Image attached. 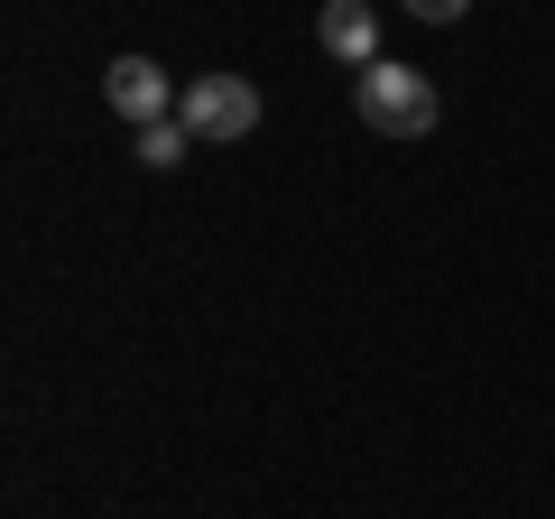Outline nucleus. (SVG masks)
I'll return each instance as SVG.
<instances>
[{
	"label": "nucleus",
	"instance_id": "nucleus-5",
	"mask_svg": "<svg viewBox=\"0 0 555 519\" xmlns=\"http://www.w3.org/2000/svg\"><path fill=\"white\" fill-rule=\"evenodd\" d=\"M185 149H195L185 121H149V130H139V167H185Z\"/></svg>",
	"mask_w": 555,
	"mask_h": 519
},
{
	"label": "nucleus",
	"instance_id": "nucleus-4",
	"mask_svg": "<svg viewBox=\"0 0 555 519\" xmlns=\"http://www.w3.org/2000/svg\"><path fill=\"white\" fill-rule=\"evenodd\" d=\"M315 47L334 65H352V75H361V65H379V10H371V0H324Z\"/></svg>",
	"mask_w": 555,
	"mask_h": 519
},
{
	"label": "nucleus",
	"instance_id": "nucleus-6",
	"mask_svg": "<svg viewBox=\"0 0 555 519\" xmlns=\"http://www.w3.org/2000/svg\"><path fill=\"white\" fill-rule=\"evenodd\" d=\"M408 10H416V20H436V28H444V20H463L473 0H408Z\"/></svg>",
	"mask_w": 555,
	"mask_h": 519
},
{
	"label": "nucleus",
	"instance_id": "nucleus-2",
	"mask_svg": "<svg viewBox=\"0 0 555 519\" xmlns=\"http://www.w3.org/2000/svg\"><path fill=\"white\" fill-rule=\"evenodd\" d=\"M177 121L195 140H250L259 130V84L250 75H195L185 102H177Z\"/></svg>",
	"mask_w": 555,
	"mask_h": 519
},
{
	"label": "nucleus",
	"instance_id": "nucleus-1",
	"mask_svg": "<svg viewBox=\"0 0 555 519\" xmlns=\"http://www.w3.org/2000/svg\"><path fill=\"white\" fill-rule=\"evenodd\" d=\"M352 112H361V130H379V140H426V130H436V84L416 75V65H361L352 75Z\"/></svg>",
	"mask_w": 555,
	"mask_h": 519
},
{
	"label": "nucleus",
	"instance_id": "nucleus-3",
	"mask_svg": "<svg viewBox=\"0 0 555 519\" xmlns=\"http://www.w3.org/2000/svg\"><path fill=\"white\" fill-rule=\"evenodd\" d=\"M102 102H112L120 121H139V130H149V121H177L185 84H167L149 56H112V75H102Z\"/></svg>",
	"mask_w": 555,
	"mask_h": 519
}]
</instances>
